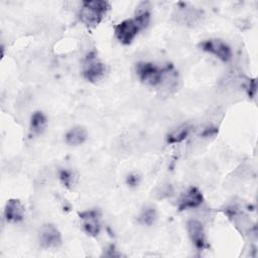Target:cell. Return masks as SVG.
<instances>
[{"label": "cell", "instance_id": "6da1fadb", "mask_svg": "<svg viewBox=\"0 0 258 258\" xmlns=\"http://www.w3.org/2000/svg\"><path fill=\"white\" fill-rule=\"evenodd\" d=\"M135 72L142 83L152 87L171 88L177 82V72L171 64L159 68L151 62L140 61L136 63Z\"/></svg>", "mask_w": 258, "mask_h": 258}, {"label": "cell", "instance_id": "30bf717a", "mask_svg": "<svg viewBox=\"0 0 258 258\" xmlns=\"http://www.w3.org/2000/svg\"><path fill=\"white\" fill-rule=\"evenodd\" d=\"M24 207L19 200L11 199L7 201L5 210H4V217L8 223H18L24 219Z\"/></svg>", "mask_w": 258, "mask_h": 258}, {"label": "cell", "instance_id": "5bb4252c", "mask_svg": "<svg viewBox=\"0 0 258 258\" xmlns=\"http://www.w3.org/2000/svg\"><path fill=\"white\" fill-rule=\"evenodd\" d=\"M46 117L40 111H36L32 114L30 119V131L33 134H39L43 131L46 125Z\"/></svg>", "mask_w": 258, "mask_h": 258}, {"label": "cell", "instance_id": "9c48e42d", "mask_svg": "<svg viewBox=\"0 0 258 258\" xmlns=\"http://www.w3.org/2000/svg\"><path fill=\"white\" fill-rule=\"evenodd\" d=\"M203 202H204L203 194L199 190V188L191 186L180 196L178 200L177 209L178 211L195 209L201 206Z\"/></svg>", "mask_w": 258, "mask_h": 258}, {"label": "cell", "instance_id": "9a60e30c", "mask_svg": "<svg viewBox=\"0 0 258 258\" xmlns=\"http://www.w3.org/2000/svg\"><path fill=\"white\" fill-rule=\"evenodd\" d=\"M189 133V127L187 125H181L173 129L166 137V141L169 144H175L183 141Z\"/></svg>", "mask_w": 258, "mask_h": 258}, {"label": "cell", "instance_id": "7a4b0ae2", "mask_svg": "<svg viewBox=\"0 0 258 258\" xmlns=\"http://www.w3.org/2000/svg\"><path fill=\"white\" fill-rule=\"evenodd\" d=\"M110 9V4L103 0L84 1L80 10V20L90 28L96 27L104 19Z\"/></svg>", "mask_w": 258, "mask_h": 258}, {"label": "cell", "instance_id": "3957f363", "mask_svg": "<svg viewBox=\"0 0 258 258\" xmlns=\"http://www.w3.org/2000/svg\"><path fill=\"white\" fill-rule=\"evenodd\" d=\"M105 64L95 52H90L83 62V76L90 83H97L105 75Z\"/></svg>", "mask_w": 258, "mask_h": 258}, {"label": "cell", "instance_id": "e0dca14e", "mask_svg": "<svg viewBox=\"0 0 258 258\" xmlns=\"http://www.w3.org/2000/svg\"><path fill=\"white\" fill-rule=\"evenodd\" d=\"M58 176H59V180L66 187L68 188L73 187L75 183V175L73 171H71L70 169H60Z\"/></svg>", "mask_w": 258, "mask_h": 258}, {"label": "cell", "instance_id": "7c38bea8", "mask_svg": "<svg viewBox=\"0 0 258 258\" xmlns=\"http://www.w3.org/2000/svg\"><path fill=\"white\" fill-rule=\"evenodd\" d=\"M87 139V130L82 126H76L66 134V142L69 145L77 146L83 144Z\"/></svg>", "mask_w": 258, "mask_h": 258}, {"label": "cell", "instance_id": "277c9868", "mask_svg": "<svg viewBox=\"0 0 258 258\" xmlns=\"http://www.w3.org/2000/svg\"><path fill=\"white\" fill-rule=\"evenodd\" d=\"M141 29L134 19H126L114 27L116 38L122 44H130Z\"/></svg>", "mask_w": 258, "mask_h": 258}, {"label": "cell", "instance_id": "ba28073f", "mask_svg": "<svg viewBox=\"0 0 258 258\" xmlns=\"http://www.w3.org/2000/svg\"><path fill=\"white\" fill-rule=\"evenodd\" d=\"M80 219L83 224L85 232L92 236L96 237L101 231V214L98 210H87L79 214Z\"/></svg>", "mask_w": 258, "mask_h": 258}, {"label": "cell", "instance_id": "8fae6325", "mask_svg": "<svg viewBox=\"0 0 258 258\" xmlns=\"http://www.w3.org/2000/svg\"><path fill=\"white\" fill-rule=\"evenodd\" d=\"M202 15H203L202 11L198 9H195L192 7H189V8L183 7L177 10L175 17L177 19V22L184 25L192 26V25H196L201 20Z\"/></svg>", "mask_w": 258, "mask_h": 258}, {"label": "cell", "instance_id": "ac0fdd59", "mask_svg": "<svg viewBox=\"0 0 258 258\" xmlns=\"http://www.w3.org/2000/svg\"><path fill=\"white\" fill-rule=\"evenodd\" d=\"M139 181H140V176L138 173L136 172H132L130 173L128 176H127V179H126V182L128 185L130 186H136L139 184Z\"/></svg>", "mask_w": 258, "mask_h": 258}, {"label": "cell", "instance_id": "52a82bcc", "mask_svg": "<svg viewBox=\"0 0 258 258\" xmlns=\"http://www.w3.org/2000/svg\"><path fill=\"white\" fill-rule=\"evenodd\" d=\"M203 50L208 51L216 55L219 59L227 62L232 57V51L230 46L221 39H208L201 43Z\"/></svg>", "mask_w": 258, "mask_h": 258}, {"label": "cell", "instance_id": "2e32d148", "mask_svg": "<svg viewBox=\"0 0 258 258\" xmlns=\"http://www.w3.org/2000/svg\"><path fill=\"white\" fill-rule=\"evenodd\" d=\"M157 214L156 210L153 207H145L139 214L138 221L146 226H151L156 221Z\"/></svg>", "mask_w": 258, "mask_h": 258}, {"label": "cell", "instance_id": "4fadbf2b", "mask_svg": "<svg viewBox=\"0 0 258 258\" xmlns=\"http://www.w3.org/2000/svg\"><path fill=\"white\" fill-rule=\"evenodd\" d=\"M134 20L138 24L140 29H144L150 20V4L149 2H142L137 7Z\"/></svg>", "mask_w": 258, "mask_h": 258}, {"label": "cell", "instance_id": "d6986e66", "mask_svg": "<svg viewBox=\"0 0 258 258\" xmlns=\"http://www.w3.org/2000/svg\"><path fill=\"white\" fill-rule=\"evenodd\" d=\"M246 90H247V93H248L249 97H251V98L254 97V95L256 93V81L255 80H248Z\"/></svg>", "mask_w": 258, "mask_h": 258}, {"label": "cell", "instance_id": "5b68a950", "mask_svg": "<svg viewBox=\"0 0 258 258\" xmlns=\"http://www.w3.org/2000/svg\"><path fill=\"white\" fill-rule=\"evenodd\" d=\"M39 243L45 249L58 248L62 243L60 232L52 224L43 225L39 232Z\"/></svg>", "mask_w": 258, "mask_h": 258}, {"label": "cell", "instance_id": "8992f818", "mask_svg": "<svg viewBox=\"0 0 258 258\" xmlns=\"http://www.w3.org/2000/svg\"><path fill=\"white\" fill-rule=\"evenodd\" d=\"M186 230L188 237L192 243V245L196 247V249L203 251L207 248H209V244L207 242L205 229L203 224L198 220H188L186 223Z\"/></svg>", "mask_w": 258, "mask_h": 258}]
</instances>
